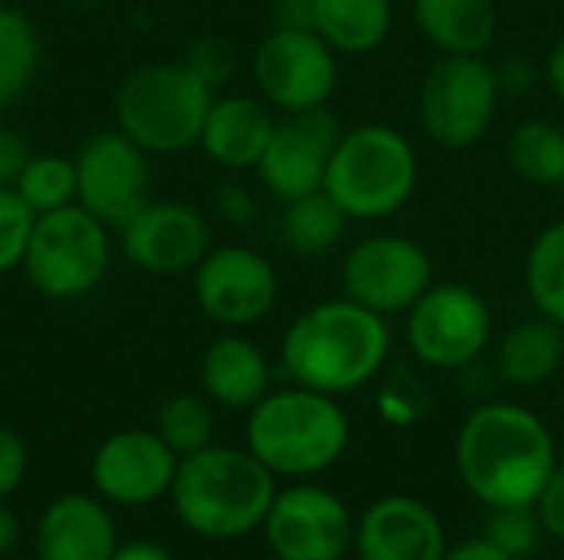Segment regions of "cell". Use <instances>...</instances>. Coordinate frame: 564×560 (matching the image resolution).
Wrapping results in <instances>:
<instances>
[{"mask_svg":"<svg viewBox=\"0 0 564 560\" xmlns=\"http://www.w3.org/2000/svg\"><path fill=\"white\" fill-rule=\"evenodd\" d=\"M36 215L17 195V188H0V277L23 267Z\"/></svg>","mask_w":564,"mask_h":560,"instance_id":"33","label":"cell"},{"mask_svg":"<svg viewBox=\"0 0 564 560\" xmlns=\"http://www.w3.org/2000/svg\"><path fill=\"white\" fill-rule=\"evenodd\" d=\"M182 63L188 69H195L212 89H218L238 69V50L225 36H202V40H195L188 46V53H185Z\"/></svg>","mask_w":564,"mask_h":560,"instance_id":"34","label":"cell"},{"mask_svg":"<svg viewBox=\"0 0 564 560\" xmlns=\"http://www.w3.org/2000/svg\"><path fill=\"white\" fill-rule=\"evenodd\" d=\"M149 152L122 129L96 132L76 155V205L122 228L149 201Z\"/></svg>","mask_w":564,"mask_h":560,"instance_id":"14","label":"cell"},{"mask_svg":"<svg viewBox=\"0 0 564 560\" xmlns=\"http://www.w3.org/2000/svg\"><path fill=\"white\" fill-rule=\"evenodd\" d=\"M446 548L443 518L413 495H383L357 518V560H443Z\"/></svg>","mask_w":564,"mask_h":560,"instance_id":"18","label":"cell"},{"mask_svg":"<svg viewBox=\"0 0 564 560\" xmlns=\"http://www.w3.org/2000/svg\"><path fill=\"white\" fill-rule=\"evenodd\" d=\"M274 116L264 99L254 96H215L205 125H202V152L228 168V172H248L258 168L271 132H274Z\"/></svg>","mask_w":564,"mask_h":560,"instance_id":"20","label":"cell"},{"mask_svg":"<svg viewBox=\"0 0 564 560\" xmlns=\"http://www.w3.org/2000/svg\"><path fill=\"white\" fill-rule=\"evenodd\" d=\"M433 284L430 251L406 234H370L347 251L340 267L344 297L380 317L406 314Z\"/></svg>","mask_w":564,"mask_h":560,"instance_id":"11","label":"cell"},{"mask_svg":"<svg viewBox=\"0 0 564 560\" xmlns=\"http://www.w3.org/2000/svg\"><path fill=\"white\" fill-rule=\"evenodd\" d=\"M542 73H545V83H549V89L555 92V99L564 102V36L549 50Z\"/></svg>","mask_w":564,"mask_h":560,"instance_id":"43","label":"cell"},{"mask_svg":"<svg viewBox=\"0 0 564 560\" xmlns=\"http://www.w3.org/2000/svg\"><path fill=\"white\" fill-rule=\"evenodd\" d=\"M112 560H175L162 545H155V541H149V538H135V541H119V548H116V554Z\"/></svg>","mask_w":564,"mask_h":560,"instance_id":"42","label":"cell"},{"mask_svg":"<svg viewBox=\"0 0 564 560\" xmlns=\"http://www.w3.org/2000/svg\"><path fill=\"white\" fill-rule=\"evenodd\" d=\"M420 185V155L413 142L383 122L344 129L327 162L324 191L350 221H383L410 205Z\"/></svg>","mask_w":564,"mask_h":560,"instance_id":"5","label":"cell"},{"mask_svg":"<svg viewBox=\"0 0 564 560\" xmlns=\"http://www.w3.org/2000/svg\"><path fill=\"white\" fill-rule=\"evenodd\" d=\"M30 162V149L10 129H0V188H13L23 165Z\"/></svg>","mask_w":564,"mask_h":560,"instance_id":"38","label":"cell"},{"mask_svg":"<svg viewBox=\"0 0 564 560\" xmlns=\"http://www.w3.org/2000/svg\"><path fill=\"white\" fill-rule=\"evenodd\" d=\"M502 96H525L539 83V69L529 56H509L506 63L496 66Z\"/></svg>","mask_w":564,"mask_h":560,"instance_id":"37","label":"cell"},{"mask_svg":"<svg viewBox=\"0 0 564 560\" xmlns=\"http://www.w3.org/2000/svg\"><path fill=\"white\" fill-rule=\"evenodd\" d=\"M278 495V479L248 452L208 446L178 459L172 508L178 521L208 541H238L261 531Z\"/></svg>","mask_w":564,"mask_h":560,"instance_id":"3","label":"cell"},{"mask_svg":"<svg viewBox=\"0 0 564 560\" xmlns=\"http://www.w3.org/2000/svg\"><path fill=\"white\" fill-rule=\"evenodd\" d=\"M403 317L406 347L426 370L459 373L492 343V307L476 287L459 281L433 284Z\"/></svg>","mask_w":564,"mask_h":560,"instance_id":"9","label":"cell"},{"mask_svg":"<svg viewBox=\"0 0 564 560\" xmlns=\"http://www.w3.org/2000/svg\"><path fill=\"white\" fill-rule=\"evenodd\" d=\"M215 89L185 63H149L116 89L119 129L155 155H175L202 139Z\"/></svg>","mask_w":564,"mask_h":560,"instance_id":"6","label":"cell"},{"mask_svg":"<svg viewBox=\"0 0 564 560\" xmlns=\"http://www.w3.org/2000/svg\"><path fill=\"white\" fill-rule=\"evenodd\" d=\"M79 3H96V0H79Z\"/></svg>","mask_w":564,"mask_h":560,"instance_id":"45","label":"cell"},{"mask_svg":"<svg viewBox=\"0 0 564 560\" xmlns=\"http://www.w3.org/2000/svg\"><path fill=\"white\" fill-rule=\"evenodd\" d=\"M522 281L535 314L564 327V221L535 234L525 254Z\"/></svg>","mask_w":564,"mask_h":560,"instance_id":"27","label":"cell"},{"mask_svg":"<svg viewBox=\"0 0 564 560\" xmlns=\"http://www.w3.org/2000/svg\"><path fill=\"white\" fill-rule=\"evenodd\" d=\"M251 69L261 99L284 116L324 109L340 83L337 50L317 30L271 26L254 50Z\"/></svg>","mask_w":564,"mask_h":560,"instance_id":"10","label":"cell"},{"mask_svg":"<svg viewBox=\"0 0 564 560\" xmlns=\"http://www.w3.org/2000/svg\"><path fill=\"white\" fill-rule=\"evenodd\" d=\"M512 172L542 188L564 185V129L552 119H525L509 135Z\"/></svg>","mask_w":564,"mask_h":560,"instance_id":"26","label":"cell"},{"mask_svg":"<svg viewBox=\"0 0 564 560\" xmlns=\"http://www.w3.org/2000/svg\"><path fill=\"white\" fill-rule=\"evenodd\" d=\"M430 409H433V393L426 389V383L416 373L393 370L383 376L380 393H377V413L387 426L410 429V426L423 422Z\"/></svg>","mask_w":564,"mask_h":560,"instance_id":"31","label":"cell"},{"mask_svg":"<svg viewBox=\"0 0 564 560\" xmlns=\"http://www.w3.org/2000/svg\"><path fill=\"white\" fill-rule=\"evenodd\" d=\"M340 135L344 125L327 106L307 112H288L284 119L274 122L271 142L254 168L261 185L281 201H294L321 191L327 178V162Z\"/></svg>","mask_w":564,"mask_h":560,"instance_id":"15","label":"cell"},{"mask_svg":"<svg viewBox=\"0 0 564 560\" xmlns=\"http://www.w3.org/2000/svg\"><path fill=\"white\" fill-rule=\"evenodd\" d=\"M456 472L486 508L535 505L558 469L555 436L539 413L519 403H482L456 432Z\"/></svg>","mask_w":564,"mask_h":560,"instance_id":"1","label":"cell"},{"mask_svg":"<svg viewBox=\"0 0 564 560\" xmlns=\"http://www.w3.org/2000/svg\"><path fill=\"white\" fill-rule=\"evenodd\" d=\"M23 271L36 294L76 300L96 290L109 271V228L83 205L36 215Z\"/></svg>","mask_w":564,"mask_h":560,"instance_id":"7","label":"cell"},{"mask_svg":"<svg viewBox=\"0 0 564 560\" xmlns=\"http://www.w3.org/2000/svg\"><path fill=\"white\" fill-rule=\"evenodd\" d=\"M215 205H218V211H221L228 221H235V224H251L254 215H258L254 198H251L241 185H225V188L218 191Z\"/></svg>","mask_w":564,"mask_h":560,"instance_id":"40","label":"cell"},{"mask_svg":"<svg viewBox=\"0 0 564 560\" xmlns=\"http://www.w3.org/2000/svg\"><path fill=\"white\" fill-rule=\"evenodd\" d=\"M564 366V327L532 317L506 330L496 350L499 376L516 389H535L549 383Z\"/></svg>","mask_w":564,"mask_h":560,"instance_id":"23","label":"cell"},{"mask_svg":"<svg viewBox=\"0 0 564 560\" xmlns=\"http://www.w3.org/2000/svg\"><path fill=\"white\" fill-rule=\"evenodd\" d=\"M443 560H516L509 558L502 548H496L486 535L479 538H463L459 545H449Z\"/></svg>","mask_w":564,"mask_h":560,"instance_id":"41","label":"cell"},{"mask_svg":"<svg viewBox=\"0 0 564 560\" xmlns=\"http://www.w3.org/2000/svg\"><path fill=\"white\" fill-rule=\"evenodd\" d=\"M347 224L350 218L344 215V208L321 188L314 195L284 201L281 238L297 257H324L344 241Z\"/></svg>","mask_w":564,"mask_h":560,"instance_id":"25","label":"cell"},{"mask_svg":"<svg viewBox=\"0 0 564 560\" xmlns=\"http://www.w3.org/2000/svg\"><path fill=\"white\" fill-rule=\"evenodd\" d=\"M33 560H36V558H33Z\"/></svg>","mask_w":564,"mask_h":560,"instance_id":"47","label":"cell"},{"mask_svg":"<svg viewBox=\"0 0 564 560\" xmlns=\"http://www.w3.org/2000/svg\"><path fill=\"white\" fill-rule=\"evenodd\" d=\"M192 294L212 323L225 330H245L274 310L278 271L254 248H212L192 271Z\"/></svg>","mask_w":564,"mask_h":560,"instance_id":"13","label":"cell"},{"mask_svg":"<svg viewBox=\"0 0 564 560\" xmlns=\"http://www.w3.org/2000/svg\"><path fill=\"white\" fill-rule=\"evenodd\" d=\"M33 548L36 560H112L119 531L102 498L63 495L40 515Z\"/></svg>","mask_w":564,"mask_h":560,"instance_id":"19","label":"cell"},{"mask_svg":"<svg viewBox=\"0 0 564 560\" xmlns=\"http://www.w3.org/2000/svg\"><path fill=\"white\" fill-rule=\"evenodd\" d=\"M393 0H314V30L337 56H367L393 33Z\"/></svg>","mask_w":564,"mask_h":560,"instance_id":"24","label":"cell"},{"mask_svg":"<svg viewBox=\"0 0 564 560\" xmlns=\"http://www.w3.org/2000/svg\"><path fill=\"white\" fill-rule=\"evenodd\" d=\"M413 26L440 56H486L499 13L492 0H413Z\"/></svg>","mask_w":564,"mask_h":560,"instance_id":"22","label":"cell"},{"mask_svg":"<svg viewBox=\"0 0 564 560\" xmlns=\"http://www.w3.org/2000/svg\"><path fill=\"white\" fill-rule=\"evenodd\" d=\"M20 541V518L13 515L10 505L0 502V558H7Z\"/></svg>","mask_w":564,"mask_h":560,"instance_id":"44","label":"cell"},{"mask_svg":"<svg viewBox=\"0 0 564 560\" xmlns=\"http://www.w3.org/2000/svg\"><path fill=\"white\" fill-rule=\"evenodd\" d=\"M271 23L278 30H314V0H271Z\"/></svg>","mask_w":564,"mask_h":560,"instance_id":"39","label":"cell"},{"mask_svg":"<svg viewBox=\"0 0 564 560\" xmlns=\"http://www.w3.org/2000/svg\"><path fill=\"white\" fill-rule=\"evenodd\" d=\"M535 512H539V521L545 528L549 538L562 541L564 545V465L558 462V469L552 472V479L545 482L539 502H535Z\"/></svg>","mask_w":564,"mask_h":560,"instance_id":"36","label":"cell"},{"mask_svg":"<svg viewBox=\"0 0 564 560\" xmlns=\"http://www.w3.org/2000/svg\"><path fill=\"white\" fill-rule=\"evenodd\" d=\"M482 535L509 558L522 560L539 548L545 528L539 521L535 505H516V508H489V521Z\"/></svg>","mask_w":564,"mask_h":560,"instance_id":"32","label":"cell"},{"mask_svg":"<svg viewBox=\"0 0 564 560\" xmlns=\"http://www.w3.org/2000/svg\"><path fill=\"white\" fill-rule=\"evenodd\" d=\"M26 469H30L26 442L10 426H0V502H7L23 485Z\"/></svg>","mask_w":564,"mask_h":560,"instance_id":"35","label":"cell"},{"mask_svg":"<svg viewBox=\"0 0 564 560\" xmlns=\"http://www.w3.org/2000/svg\"><path fill=\"white\" fill-rule=\"evenodd\" d=\"M155 432L178 459L202 452L215 442V403L198 393H178L162 403Z\"/></svg>","mask_w":564,"mask_h":560,"instance_id":"29","label":"cell"},{"mask_svg":"<svg viewBox=\"0 0 564 560\" xmlns=\"http://www.w3.org/2000/svg\"><path fill=\"white\" fill-rule=\"evenodd\" d=\"M499 73L486 56H440L420 83L423 132L449 152L479 145L499 116Z\"/></svg>","mask_w":564,"mask_h":560,"instance_id":"8","label":"cell"},{"mask_svg":"<svg viewBox=\"0 0 564 560\" xmlns=\"http://www.w3.org/2000/svg\"><path fill=\"white\" fill-rule=\"evenodd\" d=\"M350 419L337 396L288 386L248 409L245 449L274 475L307 482L330 472L350 449Z\"/></svg>","mask_w":564,"mask_h":560,"instance_id":"4","label":"cell"},{"mask_svg":"<svg viewBox=\"0 0 564 560\" xmlns=\"http://www.w3.org/2000/svg\"><path fill=\"white\" fill-rule=\"evenodd\" d=\"M40 63V36L26 13L0 3V109L10 106L33 79Z\"/></svg>","mask_w":564,"mask_h":560,"instance_id":"28","label":"cell"},{"mask_svg":"<svg viewBox=\"0 0 564 560\" xmlns=\"http://www.w3.org/2000/svg\"><path fill=\"white\" fill-rule=\"evenodd\" d=\"M178 455L162 442L155 429H122L109 436L93 462L89 482L102 502L142 508L172 492Z\"/></svg>","mask_w":564,"mask_h":560,"instance_id":"17","label":"cell"},{"mask_svg":"<svg viewBox=\"0 0 564 560\" xmlns=\"http://www.w3.org/2000/svg\"><path fill=\"white\" fill-rule=\"evenodd\" d=\"M13 188L33 208V215L76 205V162L63 155H30Z\"/></svg>","mask_w":564,"mask_h":560,"instance_id":"30","label":"cell"},{"mask_svg":"<svg viewBox=\"0 0 564 560\" xmlns=\"http://www.w3.org/2000/svg\"><path fill=\"white\" fill-rule=\"evenodd\" d=\"M198 380L215 406L248 413L271 393V363L254 340L228 330L202 353Z\"/></svg>","mask_w":564,"mask_h":560,"instance_id":"21","label":"cell"},{"mask_svg":"<svg viewBox=\"0 0 564 560\" xmlns=\"http://www.w3.org/2000/svg\"><path fill=\"white\" fill-rule=\"evenodd\" d=\"M271 560H278V558H271Z\"/></svg>","mask_w":564,"mask_h":560,"instance_id":"46","label":"cell"},{"mask_svg":"<svg viewBox=\"0 0 564 560\" xmlns=\"http://www.w3.org/2000/svg\"><path fill=\"white\" fill-rule=\"evenodd\" d=\"M122 254L145 274L175 277L195 271L212 251V231L198 208L185 201H145L119 228Z\"/></svg>","mask_w":564,"mask_h":560,"instance_id":"16","label":"cell"},{"mask_svg":"<svg viewBox=\"0 0 564 560\" xmlns=\"http://www.w3.org/2000/svg\"><path fill=\"white\" fill-rule=\"evenodd\" d=\"M261 531L271 558L344 560L354 551L357 518L337 492L307 479L291 488H278Z\"/></svg>","mask_w":564,"mask_h":560,"instance_id":"12","label":"cell"},{"mask_svg":"<svg viewBox=\"0 0 564 560\" xmlns=\"http://www.w3.org/2000/svg\"><path fill=\"white\" fill-rule=\"evenodd\" d=\"M393 350L387 317L334 297L307 307L281 337V370L294 386L347 396L380 380Z\"/></svg>","mask_w":564,"mask_h":560,"instance_id":"2","label":"cell"}]
</instances>
